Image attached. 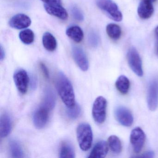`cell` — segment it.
<instances>
[{
  "instance_id": "cell-1",
  "label": "cell",
  "mask_w": 158,
  "mask_h": 158,
  "mask_svg": "<svg viewBox=\"0 0 158 158\" xmlns=\"http://www.w3.org/2000/svg\"><path fill=\"white\" fill-rule=\"evenodd\" d=\"M58 93L67 108H72L76 104L74 92L70 80L63 73L58 74L56 80Z\"/></svg>"
},
{
  "instance_id": "cell-2",
  "label": "cell",
  "mask_w": 158,
  "mask_h": 158,
  "mask_svg": "<svg viewBox=\"0 0 158 158\" xmlns=\"http://www.w3.org/2000/svg\"><path fill=\"white\" fill-rule=\"evenodd\" d=\"M77 136L79 147L82 150H88L92 145L93 134L89 124L82 123L77 128Z\"/></svg>"
},
{
  "instance_id": "cell-3",
  "label": "cell",
  "mask_w": 158,
  "mask_h": 158,
  "mask_svg": "<svg viewBox=\"0 0 158 158\" xmlns=\"http://www.w3.org/2000/svg\"><path fill=\"white\" fill-rule=\"evenodd\" d=\"M97 5L115 22L123 20V15L116 3L112 0H97Z\"/></svg>"
},
{
  "instance_id": "cell-4",
  "label": "cell",
  "mask_w": 158,
  "mask_h": 158,
  "mask_svg": "<svg viewBox=\"0 0 158 158\" xmlns=\"http://www.w3.org/2000/svg\"><path fill=\"white\" fill-rule=\"evenodd\" d=\"M107 104L106 99L102 96L97 98L93 103L92 116L98 123L102 124L105 122Z\"/></svg>"
},
{
  "instance_id": "cell-5",
  "label": "cell",
  "mask_w": 158,
  "mask_h": 158,
  "mask_svg": "<svg viewBox=\"0 0 158 158\" xmlns=\"http://www.w3.org/2000/svg\"><path fill=\"white\" fill-rule=\"evenodd\" d=\"M127 59L131 70L138 76L142 77L143 75L142 61L138 52L135 48H131L128 50Z\"/></svg>"
},
{
  "instance_id": "cell-6",
  "label": "cell",
  "mask_w": 158,
  "mask_h": 158,
  "mask_svg": "<svg viewBox=\"0 0 158 158\" xmlns=\"http://www.w3.org/2000/svg\"><path fill=\"white\" fill-rule=\"evenodd\" d=\"M147 103L151 111H154L158 106V79L151 80L147 91Z\"/></svg>"
},
{
  "instance_id": "cell-7",
  "label": "cell",
  "mask_w": 158,
  "mask_h": 158,
  "mask_svg": "<svg viewBox=\"0 0 158 158\" xmlns=\"http://www.w3.org/2000/svg\"><path fill=\"white\" fill-rule=\"evenodd\" d=\"M130 140L135 152L139 153L144 147L146 135L140 127H136L131 131Z\"/></svg>"
},
{
  "instance_id": "cell-8",
  "label": "cell",
  "mask_w": 158,
  "mask_h": 158,
  "mask_svg": "<svg viewBox=\"0 0 158 158\" xmlns=\"http://www.w3.org/2000/svg\"><path fill=\"white\" fill-rule=\"evenodd\" d=\"M50 109L40 105L33 114V123L36 128H43L48 123L49 118Z\"/></svg>"
},
{
  "instance_id": "cell-9",
  "label": "cell",
  "mask_w": 158,
  "mask_h": 158,
  "mask_svg": "<svg viewBox=\"0 0 158 158\" xmlns=\"http://www.w3.org/2000/svg\"><path fill=\"white\" fill-rule=\"evenodd\" d=\"M114 117L118 123L125 127L133 124L134 118L131 111L123 106H119L114 110Z\"/></svg>"
},
{
  "instance_id": "cell-10",
  "label": "cell",
  "mask_w": 158,
  "mask_h": 158,
  "mask_svg": "<svg viewBox=\"0 0 158 158\" xmlns=\"http://www.w3.org/2000/svg\"><path fill=\"white\" fill-rule=\"evenodd\" d=\"M14 79L15 85L20 93L25 94L27 92L29 85V77L27 73L23 69L15 73Z\"/></svg>"
},
{
  "instance_id": "cell-11",
  "label": "cell",
  "mask_w": 158,
  "mask_h": 158,
  "mask_svg": "<svg viewBox=\"0 0 158 158\" xmlns=\"http://www.w3.org/2000/svg\"><path fill=\"white\" fill-rule=\"evenodd\" d=\"M72 54L76 63L82 71L86 72L88 70L89 61L85 52L79 47H73Z\"/></svg>"
},
{
  "instance_id": "cell-12",
  "label": "cell",
  "mask_w": 158,
  "mask_h": 158,
  "mask_svg": "<svg viewBox=\"0 0 158 158\" xmlns=\"http://www.w3.org/2000/svg\"><path fill=\"white\" fill-rule=\"evenodd\" d=\"M31 19L26 15L19 14L11 18L9 25L12 28L16 29H23L30 26Z\"/></svg>"
},
{
  "instance_id": "cell-13",
  "label": "cell",
  "mask_w": 158,
  "mask_h": 158,
  "mask_svg": "<svg viewBox=\"0 0 158 158\" xmlns=\"http://www.w3.org/2000/svg\"><path fill=\"white\" fill-rule=\"evenodd\" d=\"M44 8L49 14L59 19L65 20L68 18V13L61 4H44Z\"/></svg>"
},
{
  "instance_id": "cell-14",
  "label": "cell",
  "mask_w": 158,
  "mask_h": 158,
  "mask_svg": "<svg viewBox=\"0 0 158 158\" xmlns=\"http://www.w3.org/2000/svg\"><path fill=\"white\" fill-rule=\"evenodd\" d=\"M138 14L142 19L150 18L154 12V8L152 2L148 0H142L138 8Z\"/></svg>"
},
{
  "instance_id": "cell-15",
  "label": "cell",
  "mask_w": 158,
  "mask_h": 158,
  "mask_svg": "<svg viewBox=\"0 0 158 158\" xmlns=\"http://www.w3.org/2000/svg\"><path fill=\"white\" fill-rule=\"evenodd\" d=\"M12 128L11 120L10 115L7 113L2 114L0 118V135L5 138L10 133Z\"/></svg>"
},
{
  "instance_id": "cell-16",
  "label": "cell",
  "mask_w": 158,
  "mask_h": 158,
  "mask_svg": "<svg viewBox=\"0 0 158 158\" xmlns=\"http://www.w3.org/2000/svg\"><path fill=\"white\" fill-rule=\"evenodd\" d=\"M108 145L105 141L102 140L96 143L89 156V158H103L107 155Z\"/></svg>"
},
{
  "instance_id": "cell-17",
  "label": "cell",
  "mask_w": 158,
  "mask_h": 158,
  "mask_svg": "<svg viewBox=\"0 0 158 158\" xmlns=\"http://www.w3.org/2000/svg\"><path fill=\"white\" fill-rule=\"evenodd\" d=\"M66 35L76 43H80L84 39V33L79 27L73 26L67 28Z\"/></svg>"
},
{
  "instance_id": "cell-18",
  "label": "cell",
  "mask_w": 158,
  "mask_h": 158,
  "mask_svg": "<svg viewBox=\"0 0 158 158\" xmlns=\"http://www.w3.org/2000/svg\"><path fill=\"white\" fill-rule=\"evenodd\" d=\"M9 151L13 158H21L24 157L23 150L21 144L15 139H11L9 142Z\"/></svg>"
},
{
  "instance_id": "cell-19",
  "label": "cell",
  "mask_w": 158,
  "mask_h": 158,
  "mask_svg": "<svg viewBox=\"0 0 158 158\" xmlns=\"http://www.w3.org/2000/svg\"><path fill=\"white\" fill-rule=\"evenodd\" d=\"M56 103V97L55 94L50 89H47L45 91L44 97L41 105L53 110Z\"/></svg>"
},
{
  "instance_id": "cell-20",
  "label": "cell",
  "mask_w": 158,
  "mask_h": 158,
  "mask_svg": "<svg viewBox=\"0 0 158 158\" xmlns=\"http://www.w3.org/2000/svg\"><path fill=\"white\" fill-rule=\"evenodd\" d=\"M42 42L44 48L48 51L53 52L57 48V42L56 39L53 35L49 32H46L43 35Z\"/></svg>"
},
{
  "instance_id": "cell-21",
  "label": "cell",
  "mask_w": 158,
  "mask_h": 158,
  "mask_svg": "<svg viewBox=\"0 0 158 158\" xmlns=\"http://www.w3.org/2000/svg\"><path fill=\"white\" fill-rule=\"evenodd\" d=\"M115 86L117 90L123 95H125L128 92L130 88V81L127 77L121 75L117 78L115 82Z\"/></svg>"
},
{
  "instance_id": "cell-22",
  "label": "cell",
  "mask_w": 158,
  "mask_h": 158,
  "mask_svg": "<svg viewBox=\"0 0 158 158\" xmlns=\"http://www.w3.org/2000/svg\"><path fill=\"white\" fill-rule=\"evenodd\" d=\"M75 157L74 149L69 142L64 141L61 145L60 158H73Z\"/></svg>"
},
{
  "instance_id": "cell-23",
  "label": "cell",
  "mask_w": 158,
  "mask_h": 158,
  "mask_svg": "<svg viewBox=\"0 0 158 158\" xmlns=\"http://www.w3.org/2000/svg\"><path fill=\"white\" fill-rule=\"evenodd\" d=\"M108 145L110 149L114 153L118 154L122 151V143L119 138L116 135H111L108 138Z\"/></svg>"
},
{
  "instance_id": "cell-24",
  "label": "cell",
  "mask_w": 158,
  "mask_h": 158,
  "mask_svg": "<svg viewBox=\"0 0 158 158\" xmlns=\"http://www.w3.org/2000/svg\"><path fill=\"white\" fill-rule=\"evenodd\" d=\"M106 32L109 37L113 40H117L120 39L122 35L121 27L115 24H110L106 27Z\"/></svg>"
},
{
  "instance_id": "cell-25",
  "label": "cell",
  "mask_w": 158,
  "mask_h": 158,
  "mask_svg": "<svg viewBox=\"0 0 158 158\" xmlns=\"http://www.w3.org/2000/svg\"><path fill=\"white\" fill-rule=\"evenodd\" d=\"M19 38L24 44L29 45L35 40V34L31 29H25L20 32Z\"/></svg>"
},
{
  "instance_id": "cell-26",
  "label": "cell",
  "mask_w": 158,
  "mask_h": 158,
  "mask_svg": "<svg viewBox=\"0 0 158 158\" xmlns=\"http://www.w3.org/2000/svg\"><path fill=\"white\" fill-rule=\"evenodd\" d=\"M81 107L78 104H76L72 108H67L66 113L67 116L71 119H76L78 118L81 113Z\"/></svg>"
},
{
  "instance_id": "cell-27",
  "label": "cell",
  "mask_w": 158,
  "mask_h": 158,
  "mask_svg": "<svg viewBox=\"0 0 158 158\" xmlns=\"http://www.w3.org/2000/svg\"><path fill=\"white\" fill-rule=\"evenodd\" d=\"M72 15L74 18L77 21H83L84 16L82 11L77 7H73L72 10Z\"/></svg>"
},
{
  "instance_id": "cell-28",
  "label": "cell",
  "mask_w": 158,
  "mask_h": 158,
  "mask_svg": "<svg viewBox=\"0 0 158 158\" xmlns=\"http://www.w3.org/2000/svg\"><path fill=\"white\" fill-rule=\"evenodd\" d=\"M89 42L92 47L98 46L99 42V38L98 35L95 33H90L88 38Z\"/></svg>"
},
{
  "instance_id": "cell-29",
  "label": "cell",
  "mask_w": 158,
  "mask_h": 158,
  "mask_svg": "<svg viewBox=\"0 0 158 158\" xmlns=\"http://www.w3.org/2000/svg\"><path fill=\"white\" fill-rule=\"evenodd\" d=\"M40 67L43 76L46 79H49L50 77L49 72L46 64L43 62L40 63Z\"/></svg>"
},
{
  "instance_id": "cell-30",
  "label": "cell",
  "mask_w": 158,
  "mask_h": 158,
  "mask_svg": "<svg viewBox=\"0 0 158 158\" xmlns=\"http://www.w3.org/2000/svg\"><path fill=\"white\" fill-rule=\"evenodd\" d=\"M45 4H61V0H41Z\"/></svg>"
},
{
  "instance_id": "cell-31",
  "label": "cell",
  "mask_w": 158,
  "mask_h": 158,
  "mask_svg": "<svg viewBox=\"0 0 158 158\" xmlns=\"http://www.w3.org/2000/svg\"><path fill=\"white\" fill-rule=\"evenodd\" d=\"M154 154V153L152 152H148L144 153L141 157H144V158H153Z\"/></svg>"
},
{
  "instance_id": "cell-32",
  "label": "cell",
  "mask_w": 158,
  "mask_h": 158,
  "mask_svg": "<svg viewBox=\"0 0 158 158\" xmlns=\"http://www.w3.org/2000/svg\"><path fill=\"white\" fill-rule=\"evenodd\" d=\"M1 54H0V60H1L2 61L4 59L5 56V52L4 50L3 49V48L2 46H1V50H0Z\"/></svg>"
},
{
  "instance_id": "cell-33",
  "label": "cell",
  "mask_w": 158,
  "mask_h": 158,
  "mask_svg": "<svg viewBox=\"0 0 158 158\" xmlns=\"http://www.w3.org/2000/svg\"><path fill=\"white\" fill-rule=\"evenodd\" d=\"M155 33L156 36H157V37L158 38V26H157V27L155 28Z\"/></svg>"
},
{
  "instance_id": "cell-34",
  "label": "cell",
  "mask_w": 158,
  "mask_h": 158,
  "mask_svg": "<svg viewBox=\"0 0 158 158\" xmlns=\"http://www.w3.org/2000/svg\"><path fill=\"white\" fill-rule=\"evenodd\" d=\"M148 1H149L151 2L152 3V2H155L156 0H148Z\"/></svg>"
},
{
  "instance_id": "cell-35",
  "label": "cell",
  "mask_w": 158,
  "mask_h": 158,
  "mask_svg": "<svg viewBox=\"0 0 158 158\" xmlns=\"http://www.w3.org/2000/svg\"><path fill=\"white\" fill-rule=\"evenodd\" d=\"M156 51H157V55H158V45H157V50H156Z\"/></svg>"
}]
</instances>
